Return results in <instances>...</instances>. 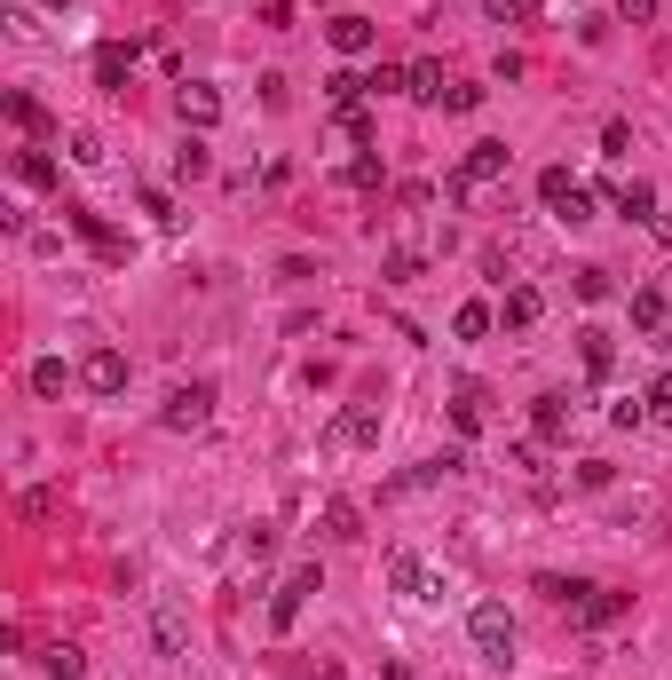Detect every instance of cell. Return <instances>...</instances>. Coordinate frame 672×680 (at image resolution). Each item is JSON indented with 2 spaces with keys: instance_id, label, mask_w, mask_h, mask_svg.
<instances>
[{
  "instance_id": "6da1fadb",
  "label": "cell",
  "mask_w": 672,
  "mask_h": 680,
  "mask_svg": "<svg viewBox=\"0 0 672 680\" xmlns=\"http://www.w3.org/2000/svg\"><path fill=\"white\" fill-rule=\"evenodd\" d=\"M507 166H515V151H507V143H467L459 175H451V198H475L483 183H507Z\"/></svg>"
},
{
  "instance_id": "7a4b0ae2",
  "label": "cell",
  "mask_w": 672,
  "mask_h": 680,
  "mask_svg": "<svg viewBox=\"0 0 672 680\" xmlns=\"http://www.w3.org/2000/svg\"><path fill=\"white\" fill-rule=\"evenodd\" d=\"M467 633H475V649H483L491 665L515 657V618H507V601H475V609H467Z\"/></svg>"
},
{
  "instance_id": "3957f363",
  "label": "cell",
  "mask_w": 672,
  "mask_h": 680,
  "mask_svg": "<svg viewBox=\"0 0 672 680\" xmlns=\"http://www.w3.org/2000/svg\"><path fill=\"white\" fill-rule=\"evenodd\" d=\"M207 420H214V380H182L175 396H166V412H158V427H175V435L207 427Z\"/></svg>"
},
{
  "instance_id": "277c9868",
  "label": "cell",
  "mask_w": 672,
  "mask_h": 680,
  "mask_svg": "<svg viewBox=\"0 0 672 680\" xmlns=\"http://www.w3.org/2000/svg\"><path fill=\"white\" fill-rule=\"evenodd\" d=\"M317 586H325V570H317V562H300V570L285 577V586L269 594V625H278V633H293V618L309 609V594H317Z\"/></svg>"
},
{
  "instance_id": "5b68a950",
  "label": "cell",
  "mask_w": 672,
  "mask_h": 680,
  "mask_svg": "<svg viewBox=\"0 0 672 680\" xmlns=\"http://www.w3.org/2000/svg\"><path fill=\"white\" fill-rule=\"evenodd\" d=\"M325 444H332V452H364V444H380V412H373V403H349V412L325 427Z\"/></svg>"
},
{
  "instance_id": "8992f818",
  "label": "cell",
  "mask_w": 672,
  "mask_h": 680,
  "mask_svg": "<svg viewBox=\"0 0 672 680\" xmlns=\"http://www.w3.org/2000/svg\"><path fill=\"white\" fill-rule=\"evenodd\" d=\"M325 40L341 48V56H373V48H380V24H373V16H356V9H341V16L325 24Z\"/></svg>"
},
{
  "instance_id": "52a82bcc",
  "label": "cell",
  "mask_w": 672,
  "mask_h": 680,
  "mask_svg": "<svg viewBox=\"0 0 672 680\" xmlns=\"http://www.w3.org/2000/svg\"><path fill=\"white\" fill-rule=\"evenodd\" d=\"M80 388H87V396H119V388H127V356H119V349H87Z\"/></svg>"
},
{
  "instance_id": "ba28073f",
  "label": "cell",
  "mask_w": 672,
  "mask_h": 680,
  "mask_svg": "<svg viewBox=\"0 0 672 680\" xmlns=\"http://www.w3.org/2000/svg\"><path fill=\"white\" fill-rule=\"evenodd\" d=\"M451 427H459V435H483V427H491V388H483V380H459V388H451Z\"/></svg>"
},
{
  "instance_id": "9c48e42d",
  "label": "cell",
  "mask_w": 672,
  "mask_h": 680,
  "mask_svg": "<svg viewBox=\"0 0 672 680\" xmlns=\"http://www.w3.org/2000/svg\"><path fill=\"white\" fill-rule=\"evenodd\" d=\"M403 95H412V104H444V95H451V80H444V63H435V56H420V63H403Z\"/></svg>"
},
{
  "instance_id": "30bf717a",
  "label": "cell",
  "mask_w": 672,
  "mask_h": 680,
  "mask_svg": "<svg viewBox=\"0 0 672 680\" xmlns=\"http://www.w3.org/2000/svg\"><path fill=\"white\" fill-rule=\"evenodd\" d=\"M569 420H578V412H569V396H530V427H538V444H562Z\"/></svg>"
},
{
  "instance_id": "8fae6325",
  "label": "cell",
  "mask_w": 672,
  "mask_h": 680,
  "mask_svg": "<svg viewBox=\"0 0 672 680\" xmlns=\"http://www.w3.org/2000/svg\"><path fill=\"white\" fill-rule=\"evenodd\" d=\"M625 609H633V594H610V586H593L578 609H569V625H617Z\"/></svg>"
},
{
  "instance_id": "7c38bea8",
  "label": "cell",
  "mask_w": 672,
  "mask_h": 680,
  "mask_svg": "<svg viewBox=\"0 0 672 680\" xmlns=\"http://www.w3.org/2000/svg\"><path fill=\"white\" fill-rule=\"evenodd\" d=\"M538 317H546V293H538V285H515L507 301H498V325H507V332H530Z\"/></svg>"
},
{
  "instance_id": "4fadbf2b",
  "label": "cell",
  "mask_w": 672,
  "mask_h": 680,
  "mask_svg": "<svg viewBox=\"0 0 672 680\" xmlns=\"http://www.w3.org/2000/svg\"><path fill=\"white\" fill-rule=\"evenodd\" d=\"M175 112H182V127H214V119H222V87H207V80H190V87L175 95Z\"/></svg>"
},
{
  "instance_id": "5bb4252c",
  "label": "cell",
  "mask_w": 672,
  "mask_h": 680,
  "mask_svg": "<svg viewBox=\"0 0 672 680\" xmlns=\"http://www.w3.org/2000/svg\"><path fill=\"white\" fill-rule=\"evenodd\" d=\"M63 214H72V230H80L104 261H127V237H119V230H104V214H87V207H63Z\"/></svg>"
},
{
  "instance_id": "9a60e30c",
  "label": "cell",
  "mask_w": 672,
  "mask_h": 680,
  "mask_svg": "<svg viewBox=\"0 0 672 680\" xmlns=\"http://www.w3.org/2000/svg\"><path fill=\"white\" fill-rule=\"evenodd\" d=\"M578 356H586L593 380H610V372H617V340L601 332V325H586V332H578Z\"/></svg>"
},
{
  "instance_id": "2e32d148",
  "label": "cell",
  "mask_w": 672,
  "mask_h": 680,
  "mask_svg": "<svg viewBox=\"0 0 672 680\" xmlns=\"http://www.w3.org/2000/svg\"><path fill=\"white\" fill-rule=\"evenodd\" d=\"M325 538H341V547L364 538V506L356 499H325Z\"/></svg>"
},
{
  "instance_id": "e0dca14e",
  "label": "cell",
  "mask_w": 672,
  "mask_h": 680,
  "mask_svg": "<svg viewBox=\"0 0 672 680\" xmlns=\"http://www.w3.org/2000/svg\"><path fill=\"white\" fill-rule=\"evenodd\" d=\"M388 586H396V594H435V586H427V562H420L412 547L388 554Z\"/></svg>"
},
{
  "instance_id": "ac0fdd59",
  "label": "cell",
  "mask_w": 672,
  "mask_h": 680,
  "mask_svg": "<svg viewBox=\"0 0 672 680\" xmlns=\"http://www.w3.org/2000/svg\"><path fill=\"white\" fill-rule=\"evenodd\" d=\"M127 63H134V48H119V40H111V48H95V87L119 95V87H127Z\"/></svg>"
},
{
  "instance_id": "d6986e66",
  "label": "cell",
  "mask_w": 672,
  "mask_h": 680,
  "mask_svg": "<svg viewBox=\"0 0 672 680\" xmlns=\"http://www.w3.org/2000/svg\"><path fill=\"white\" fill-rule=\"evenodd\" d=\"M151 641H158V657H182L190 618H182V609H158V618H151Z\"/></svg>"
},
{
  "instance_id": "ffe728a7",
  "label": "cell",
  "mask_w": 672,
  "mask_h": 680,
  "mask_svg": "<svg viewBox=\"0 0 672 680\" xmlns=\"http://www.w3.org/2000/svg\"><path fill=\"white\" fill-rule=\"evenodd\" d=\"M578 190H586V183L569 175V166H546V175H538V198H546V214H562V207H569Z\"/></svg>"
},
{
  "instance_id": "44dd1931",
  "label": "cell",
  "mask_w": 672,
  "mask_h": 680,
  "mask_svg": "<svg viewBox=\"0 0 672 680\" xmlns=\"http://www.w3.org/2000/svg\"><path fill=\"white\" fill-rule=\"evenodd\" d=\"M610 198H617V214H625V222H657V190H649V183H617Z\"/></svg>"
},
{
  "instance_id": "7402d4cb",
  "label": "cell",
  "mask_w": 672,
  "mask_h": 680,
  "mask_svg": "<svg viewBox=\"0 0 672 680\" xmlns=\"http://www.w3.org/2000/svg\"><path fill=\"white\" fill-rule=\"evenodd\" d=\"M491 325H498L491 301H459V309H451V332H459V340H483Z\"/></svg>"
},
{
  "instance_id": "603a6c76",
  "label": "cell",
  "mask_w": 672,
  "mask_h": 680,
  "mask_svg": "<svg viewBox=\"0 0 672 680\" xmlns=\"http://www.w3.org/2000/svg\"><path fill=\"white\" fill-rule=\"evenodd\" d=\"M16 183L24 190H56V159L48 151H16Z\"/></svg>"
},
{
  "instance_id": "cb8c5ba5",
  "label": "cell",
  "mask_w": 672,
  "mask_h": 680,
  "mask_svg": "<svg viewBox=\"0 0 672 680\" xmlns=\"http://www.w3.org/2000/svg\"><path fill=\"white\" fill-rule=\"evenodd\" d=\"M40 672H48V680H80V672H87V649H72V641H56V649L40 657Z\"/></svg>"
},
{
  "instance_id": "d4e9b609",
  "label": "cell",
  "mask_w": 672,
  "mask_h": 680,
  "mask_svg": "<svg viewBox=\"0 0 672 680\" xmlns=\"http://www.w3.org/2000/svg\"><path fill=\"white\" fill-rule=\"evenodd\" d=\"M63 380H72L63 356H32V396H63Z\"/></svg>"
},
{
  "instance_id": "484cf974",
  "label": "cell",
  "mask_w": 672,
  "mask_h": 680,
  "mask_svg": "<svg viewBox=\"0 0 672 680\" xmlns=\"http://www.w3.org/2000/svg\"><path fill=\"white\" fill-rule=\"evenodd\" d=\"M356 95H364V80H356V72H332V80H325V104H332V119H341V112H356Z\"/></svg>"
},
{
  "instance_id": "4316f807",
  "label": "cell",
  "mask_w": 672,
  "mask_h": 680,
  "mask_svg": "<svg viewBox=\"0 0 672 680\" xmlns=\"http://www.w3.org/2000/svg\"><path fill=\"white\" fill-rule=\"evenodd\" d=\"M420 269H427V254H412V246H396V254L380 261V278H388V285H412Z\"/></svg>"
},
{
  "instance_id": "83f0119b",
  "label": "cell",
  "mask_w": 672,
  "mask_h": 680,
  "mask_svg": "<svg viewBox=\"0 0 672 680\" xmlns=\"http://www.w3.org/2000/svg\"><path fill=\"white\" fill-rule=\"evenodd\" d=\"M483 9H491L498 24H530V16H546V0H483Z\"/></svg>"
},
{
  "instance_id": "f1b7e54d",
  "label": "cell",
  "mask_w": 672,
  "mask_h": 680,
  "mask_svg": "<svg viewBox=\"0 0 672 680\" xmlns=\"http://www.w3.org/2000/svg\"><path fill=\"white\" fill-rule=\"evenodd\" d=\"M207 166H214V151H207V143H198V134H190V143L175 151V175H190V183H198V175H207Z\"/></svg>"
},
{
  "instance_id": "f546056e",
  "label": "cell",
  "mask_w": 672,
  "mask_h": 680,
  "mask_svg": "<svg viewBox=\"0 0 672 680\" xmlns=\"http://www.w3.org/2000/svg\"><path fill=\"white\" fill-rule=\"evenodd\" d=\"M641 403H649V420H664V427H672V372H657Z\"/></svg>"
},
{
  "instance_id": "4dcf8cb0",
  "label": "cell",
  "mask_w": 672,
  "mask_h": 680,
  "mask_svg": "<svg viewBox=\"0 0 672 680\" xmlns=\"http://www.w3.org/2000/svg\"><path fill=\"white\" fill-rule=\"evenodd\" d=\"M341 183H349V190H380V159H349Z\"/></svg>"
},
{
  "instance_id": "1f68e13d",
  "label": "cell",
  "mask_w": 672,
  "mask_h": 680,
  "mask_svg": "<svg viewBox=\"0 0 672 680\" xmlns=\"http://www.w3.org/2000/svg\"><path fill=\"white\" fill-rule=\"evenodd\" d=\"M633 325L657 332V325H664V293H633Z\"/></svg>"
},
{
  "instance_id": "d6a6232c",
  "label": "cell",
  "mask_w": 672,
  "mask_h": 680,
  "mask_svg": "<svg viewBox=\"0 0 672 680\" xmlns=\"http://www.w3.org/2000/svg\"><path fill=\"white\" fill-rule=\"evenodd\" d=\"M9 119H16V127H32V134H48V112L32 104V95H9Z\"/></svg>"
},
{
  "instance_id": "836d02e7",
  "label": "cell",
  "mask_w": 672,
  "mask_h": 680,
  "mask_svg": "<svg viewBox=\"0 0 672 680\" xmlns=\"http://www.w3.org/2000/svg\"><path fill=\"white\" fill-rule=\"evenodd\" d=\"M143 214H158V230H182V214H175V198H166V190H143Z\"/></svg>"
},
{
  "instance_id": "e575fe53",
  "label": "cell",
  "mask_w": 672,
  "mask_h": 680,
  "mask_svg": "<svg viewBox=\"0 0 672 680\" xmlns=\"http://www.w3.org/2000/svg\"><path fill=\"white\" fill-rule=\"evenodd\" d=\"M578 301H610V269H578Z\"/></svg>"
},
{
  "instance_id": "d590c367",
  "label": "cell",
  "mask_w": 672,
  "mask_h": 680,
  "mask_svg": "<svg viewBox=\"0 0 672 680\" xmlns=\"http://www.w3.org/2000/svg\"><path fill=\"white\" fill-rule=\"evenodd\" d=\"M341 134H349V143H373V112H364V104L341 112Z\"/></svg>"
},
{
  "instance_id": "8d00e7d4",
  "label": "cell",
  "mask_w": 672,
  "mask_h": 680,
  "mask_svg": "<svg viewBox=\"0 0 672 680\" xmlns=\"http://www.w3.org/2000/svg\"><path fill=\"white\" fill-rule=\"evenodd\" d=\"M601 151L625 159V151H633V127H625V119H610V127H601Z\"/></svg>"
},
{
  "instance_id": "74e56055",
  "label": "cell",
  "mask_w": 672,
  "mask_h": 680,
  "mask_svg": "<svg viewBox=\"0 0 672 680\" xmlns=\"http://www.w3.org/2000/svg\"><path fill=\"white\" fill-rule=\"evenodd\" d=\"M72 159H80V166H104V143H95V134L80 127V134H72Z\"/></svg>"
},
{
  "instance_id": "f35d334b",
  "label": "cell",
  "mask_w": 672,
  "mask_h": 680,
  "mask_svg": "<svg viewBox=\"0 0 672 680\" xmlns=\"http://www.w3.org/2000/svg\"><path fill=\"white\" fill-rule=\"evenodd\" d=\"M364 87H373V95H403V72H396V63H380V72L364 80Z\"/></svg>"
},
{
  "instance_id": "ab89813d",
  "label": "cell",
  "mask_w": 672,
  "mask_h": 680,
  "mask_svg": "<svg viewBox=\"0 0 672 680\" xmlns=\"http://www.w3.org/2000/svg\"><path fill=\"white\" fill-rule=\"evenodd\" d=\"M538 459H546V452H538V444H515V452H507V467H522V474H546V467H538Z\"/></svg>"
},
{
  "instance_id": "60d3db41",
  "label": "cell",
  "mask_w": 672,
  "mask_h": 680,
  "mask_svg": "<svg viewBox=\"0 0 672 680\" xmlns=\"http://www.w3.org/2000/svg\"><path fill=\"white\" fill-rule=\"evenodd\" d=\"M617 16H625V24H649V16H657V0H617Z\"/></svg>"
},
{
  "instance_id": "b9f144b4",
  "label": "cell",
  "mask_w": 672,
  "mask_h": 680,
  "mask_svg": "<svg viewBox=\"0 0 672 680\" xmlns=\"http://www.w3.org/2000/svg\"><path fill=\"white\" fill-rule=\"evenodd\" d=\"M32 9H72V0H32Z\"/></svg>"
}]
</instances>
